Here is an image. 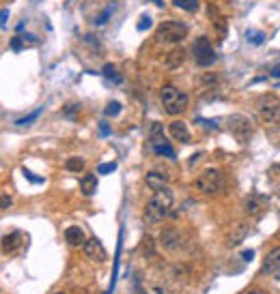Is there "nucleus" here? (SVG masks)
Listing matches in <instances>:
<instances>
[{
  "label": "nucleus",
  "mask_w": 280,
  "mask_h": 294,
  "mask_svg": "<svg viewBox=\"0 0 280 294\" xmlns=\"http://www.w3.org/2000/svg\"><path fill=\"white\" fill-rule=\"evenodd\" d=\"M24 234L22 232H11V234H5L3 236V253H15L20 249V245L24 243L22 241Z\"/></svg>",
  "instance_id": "2eb2a0df"
},
{
  "label": "nucleus",
  "mask_w": 280,
  "mask_h": 294,
  "mask_svg": "<svg viewBox=\"0 0 280 294\" xmlns=\"http://www.w3.org/2000/svg\"><path fill=\"white\" fill-rule=\"evenodd\" d=\"M151 149L155 155H160V157H168V159H175V151H173V146H170L166 142V137L164 133H162V125L160 123H153L151 125Z\"/></svg>",
  "instance_id": "0eeeda50"
},
{
  "label": "nucleus",
  "mask_w": 280,
  "mask_h": 294,
  "mask_svg": "<svg viewBox=\"0 0 280 294\" xmlns=\"http://www.w3.org/2000/svg\"><path fill=\"white\" fill-rule=\"evenodd\" d=\"M168 133H170L173 140L181 142V144H190V142H192V135H190V129L185 127L183 121H173V123H170L168 125Z\"/></svg>",
  "instance_id": "9b49d317"
},
{
  "label": "nucleus",
  "mask_w": 280,
  "mask_h": 294,
  "mask_svg": "<svg viewBox=\"0 0 280 294\" xmlns=\"http://www.w3.org/2000/svg\"><path fill=\"white\" fill-rule=\"evenodd\" d=\"M99 129H102V135H104V137L110 135V127H108V123H106V121L99 123Z\"/></svg>",
  "instance_id": "c9c22d12"
},
{
  "label": "nucleus",
  "mask_w": 280,
  "mask_h": 294,
  "mask_svg": "<svg viewBox=\"0 0 280 294\" xmlns=\"http://www.w3.org/2000/svg\"><path fill=\"white\" fill-rule=\"evenodd\" d=\"M246 39L250 41V43H255V45H261L265 41V34L261 32V30H248L246 32Z\"/></svg>",
  "instance_id": "c85d7f7f"
},
{
  "label": "nucleus",
  "mask_w": 280,
  "mask_h": 294,
  "mask_svg": "<svg viewBox=\"0 0 280 294\" xmlns=\"http://www.w3.org/2000/svg\"><path fill=\"white\" fill-rule=\"evenodd\" d=\"M112 11H114V5H108V7L104 9V11H102V13H99V15L95 17V24H97V26H104L108 20H110Z\"/></svg>",
  "instance_id": "bb28decb"
},
{
  "label": "nucleus",
  "mask_w": 280,
  "mask_h": 294,
  "mask_svg": "<svg viewBox=\"0 0 280 294\" xmlns=\"http://www.w3.org/2000/svg\"><path fill=\"white\" fill-rule=\"evenodd\" d=\"M158 41L162 43H170V45H177V43H181L185 36H188V26L181 24V22H173V20H168V22H162L158 26Z\"/></svg>",
  "instance_id": "39448f33"
},
{
  "label": "nucleus",
  "mask_w": 280,
  "mask_h": 294,
  "mask_svg": "<svg viewBox=\"0 0 280 294\" xmlns=\"http://www.w3.org/2000/svg\"><path fill=\"white\" fill-rule=\"evenodd\" d=\"M185 50L183 48H175L173 52H168V56H166V69L168 71H177L179 67H183V62H185Z\"/></svg>",
  "instance_id": "4468645a"
},
{
  "label": "nucleus",
  "mask_w": 280,
  "mask_h": 294,
  "mask_svg": "<svg viewBox=\"0 0 280 294\" xmlns=\"http://www.w3.org/2000/svg\"><path fill=\"white\" fill-rule=\"evenodd\" d=\"M140 255L144 260H153L158 258V247H155V241L151 236H144L142 243H140Z\"/></svg>",
  "instance_id": "6ab92c4d"
},
{
  "label": "nucleus",
  "mask_w": 280,
  "mask_h": 294,
  "mask_svg": "<svg viewBox=\"0 0 280 294\" xmlns=\"http://www.w3.org/2000/svg\"><path fill=\"white\" fill-rule=\"evenodd\" d=\"M84 39H86V43H91V45H93V48H95V52H97V54H102V43H99V39H95L93 34H86Z\"/></svg>",
  "instance_id": "473e14b6"
},
{
  "label": "nucleus",
  "mask_w": 280,
  "mask_h": 294,
  "mask_svg": "<svg viewBox=\"0 0 280 294\" xmlns=\"http://www.w3.org/2000/svg\"><path fill=\"white\" fill-rule=\"evenodd\" d=\"M65 241L71 245V247H84L86 243V236H84V230L80 226H69L65 230Z\"/></svg>",
  "instance_id": "ddd939ff"
},
{
  "label": "nucleus",
  "mask_w": 280,
  "mask_h": 294,
  "mask_svg": "<svg viewBox=\"0 0 280 294\" xmlns=\"http://www.w3.org/2000/svg\"><path fill=\"white\" fill-rule=\"evenodd\" d=\"M168 180H170V176H168V174L160 172V170H149V172H147V176H144V182H147V185H149V189H153V191H160V189H164Z\"/></svg>",
  "instance_id": "f8f14e48"
},
{
  "label": "nucleus",
  "mask_w": 280,
  "mask_h": 294,
  "mask_svg": "<svg viewBox=\"0 0 280 294\" xmlns=\"http://www.w3.org/2000/svg\"><path fill=\"white\" fill-rule=\"evenodd\" d=\"M41 112H43V107H37V109H35V112L26 114V116H22V118H17V121H15V125H17V127H24V125H33V123H35V121H37V118L41 116Z\"/></svg>",
  "instance_id": "4be33fe9"
},
{
  "label": "nucleus",
  "mask_w": 280,
  "mask_h": 294,
  "mask_svg": "<svg viewBox=\"0 0 280 294\" xmlns=\"http://www.w3.org/2000/svg\"><path fill=\"white\" fill-rule=\"evenodd\" d=\"M54 294H67V292H54Z\"/></svg>",
  "instance_id": "37998d69"
},
{
  "label": "nucleus",
  "mask_w": 280,
  "mask_h": 294,
  "mask_svg": "<svg viewBox=\"0 0 280 294\" xmlns=\"http://www.w3.org/2000/svg\"><path fill=\"white\" fill-rule=\"evenodd\" d=\"M65 168H67V172H74V174L82 172V170H84V159H80V157H69L67 163H65Z\"/></svg>",
  "instance_id": "5701e85b"
},
{
  "label": "nucleus",
  "mask_w": 280,
  "mask_h": 294,
  "mask_svg": "<svg viewBox=\"0 0 280 294\" xmlns=\"http://www.w3.org/2000/svg\"><path fill=\"white\" fill-rule=\"evenodd\" d=\"M227 127H229V131L237 137V140L241 142H248L252 133H255V129H252V123H250V118L248 116H243V114H235L231 116L229 121H227Z\"/></svg>",
  "instance_id": "6e6552de"
},
{
  "label": "nucleus",
  "mask_w": 280,
  "mask_h": 294,
  "mask_svg": "<svg viewBox=\"0 0 280 294\" xmlns=\"http://www.w3.org/2000/svg\"><path fill=\"white\" fill-rule=\"evenodd\" d=\"M175 206V196L173 191L168 187L160 189V191H153V198L147 202V206H144V213H142V219L144 224H160L162 219H164L170 210Z\"/></svg>",
  "instance_id": "f257e3e1"
},
{
  "label": "nucleus",
  "mask_w": 280,
  "mask_h": 294,
  "mask_svg": "<svg viewBox=\"0 0 280 294\" xmlns=\"http://www.w3.org/2000/svg\"><path fill=\"white\" fill-rule=\"evenodd\" d=\"M198 86H203V88L218 86V76H215V73H205V76H201V80H198Z\"/></svg>",
  "instance_id": "393cba45"
},
{
  "label": "nucleus",
  "mask_w": 280,
  "mask_h": 294,
  "mask_svg": "<svg viewBox=\"0 0 280 294\" xmlns=\"http://www.w3.org/2000/svg\"><path fill=\"white\" fill-rule=\"evenodd\" d=\"M11 196H9V194H3V200H0V208H9V206H11Z\"/></svg>",
  "instance_id": "f704fd0d"
},
{
  "label": "nucleus",
  "mask_w": 280,
  "mask_h": 294,
  "mask_svg": "<svg viewBox=\"0 0 280 294\" xmlns=\"http://www.w3.org/2000/svg\"><path fill=\"white\" fill-rule=\"evenodd\" d=\"M248 294H265V292L259 290V288H255V290H248Z\"/></svg>",
  "instance_id": "79ce46f5"
},
{
  "label": "nucleus",
  "mask_w": 280,
  "mask_h": 294,
  "mask_svg": "<svg viewBox=\"0 0 280 294\" xmlns=\"http://www.w3.org/2000/svg\"><path fill=\"white\" fill-rule=\"evenodd\" d=\"M241 258H243V260H246V262H250L252 258H255V251H252V249H246V251H243V253H241Z\"/></svg>",
  "instance_id": "4c0bfd02"
},
{
  "label": "nucleus",
  "mask_w": 280,
  "mask_h": 294,
  "mask_svg": "<svg viewBox=\"0 0 280 294\" xmlns=\"http://www.w3.org/2000/svg\"><path fill=\"white\" fill-rule=\"evenodd\" d=\"M24 176H26V178H28L30 182H43V178H39V176H33V174H30L28 170H24Z\"/></svg>",
  "instance_id": "e433bc0d"
},
{
  "label": "nucleus",
  "mask_w": 280,
  "mask_h": 294,
  "mask_svg": "<svg viewBox=\"0 0 280 294\" xmlns=\"http://www.w3.org/2000/svg\"><path fill=\"white\" fill-rule=\"evenodd\" d=\"M265 204H267V200H265L263 196H250V198L246 200V213L252 215V217H257V215L263 213Z\"/></svg>",
  "instance_id": "dca6fc26"
},
{
  "label": "nucleus",
  "mask_w": 280,
  "mask_h": 294,
  "mask_svg": "<svg viewBox=\"0 0 280 294\" xmlns=\"http://www.w3.org/2000/svg\"><path fill=\"white\" fill-rule=\"evenodd\" d=\"M102 73L108 78V80H114V82H121V76H119V69H116V65H112V62H108V65H104Z\"/></svg>",
  "instance_id": "a878e982"
},
{
  "label": "nucleus",
  "mask_w": 280,
  "mask_h": 294,
  "mask_svg": "<svg viewBox=\"0 0 280 294\" xmlns=\"http://www.w3.org/2000/svg\"><path fill=\"white\" fill-rule=\"evenodd\" d=\"M272 76H274V78H280V65H278V67L272 71Z\"/></svg>",
  "instance_id": "a19ab883"
},
{
  "label": "nucleus",
  "mask_w": 280,
  "mask_h": 294,
  "mask_svg": "<svg viewBox=\"0 0 280 294\" xmlns=\"http://www.w3.org/2000/svg\"><path fill=\"white\" fill-rule=\"evenodd\" d=\"M78 112H80V103H76V101H71V103L63 105V116L69 118V121H76Z\"/></svg>",
  "instance_id": "b1692460"
},
{
  "label": "nucleus",
  "mask_w": 280,
  "mask_h": 294,
  "mask_svg": "<svg viewBox=\"0 0 280 294\" xmlns=\"http://www.w3.org/2000/svg\"><path fill=\"white\" fill-rule=\"evenodd\" d=\"M151 3H153V5H155V7H160V9H162V7H164V0H151Z\"/></svg>",
  "instance_id": "ea45409f"
},
{
  "label": "nucleus",
  "mask_w": 280,
  "mask_h": 294,
  "mask_svg": "<svg viewBox=\"0 0 280 294\" xmlns=\"http://www.w3.org/2000/svg\"><path fill=\"white\" fill-rule=\"evenodd\" d=\"M160 101H162V107H164V112L170 114V116H177L185 112L188 107V95L181 93L179 88H175L173 84H166L160 88Z\"/></svg>",
  "instance_id": "7ed1b4c3"
},
{
  "label": "nucleus",
  "mask_w": 280,
  "mask_h": 294,
  "mask_svg": "<svg viewBox=\"0 0 280 294\" xmlns=\"http://www.w3.org/2000/svg\"><path fill=\"white\" fill-rule=\"evenodd\" d=\"M7 17H9V9H3V20H0V22H3V28L7 26Z\"/></svg>",
  "instance_id": "58836bf2"
},
{
  "label": "nucleus",
  "mask_w": 280,
  "mask_h": 294,
  "mask_svg": "<svg viewBox=\"0 0 280 294\" xmlns=\"http://www.w3.org/2000/svg\"><path fill=\"white\" fill-rule=\"evenodd\" d=\"M136 28H138V32H144V30H149L151 28V15H140V20H138V24H136Z\"/></svg>",
  "instance_id": "7c9ffc66"
},
{
  "label": "nucleus",
  "mask_w": 280,
  "mask_h": 294,
  "mask_svg": "<svg viewBox=\"0 0 280 294\" xmlns=\"http://www.w3.org/2000/svg\"><path fill=\"white\" fill-rule=\"evenodd\" d=\"M192 52H194V58H196V65L198 67H211L215 62V52H213V45L207 36H198L192 45Z\"/></svg>",
  "instance_id": "423d86ee"
},
{
  "label": "nucleus",
  "mask_w": 280,
  "mask_h": 294,
  "mask_svg": "<svg viewBox=\"0 0 280 294\" xmlns=\"http://www.w3.org/2000/svg\"><path fill=\"white\" fill-rule=\"evenodd\" d=\"M207 13H209V20L213 22V28L218 30L222 36L227 34V17H222L220 11H215V7H213V5L207 7Z\"/></svg>",
  "instance_id": "a211bd4d"
},
{
  "label": "nucleus",
  "mask_w": 280,
  "mask_h": 294,
  "mask_svg": "<svg viewBox=\"0 0 280 294\" xmlns=\"http://www.w3.org/2000/svg\"><path fill=\"white\" fill-rule=\"evenodd\" d=\"M257 112L265 125H278L280 123V99L274 93L261 95L257 99Z\"/></svg>",
  "instance_id": "20e7f679"
},
{
  "label": "nucleus",
  "mask_w": 280,
  "mask_h": 294,
  "mask_svg": "<svg viewBox=\"0 0 280 294\" xmlns=\"http://www.w3.org/2000/svg\"><path fill=\"white\" fill-rule=\"evenodd\" d=\"M121 109H123V105L119 103V101H110V103L106 105L104 114H106V116H116V114H121Z\"/></svg>",
  "instance_id": "c756f323"
},
{
  "label": "nucleus",
  "mask_w": 280,
  "mask_h": 294,
  "mask_svg": "<svg viewBox=\"0 0 280 294\" xmlns=\"http://www.w3.org/2000/svg\"><path fill=\"white\" fill-rule=\"evenodd\" d=\"M246 234H248V226L246 224H235V228L231 230V234H229V245L233 247V245H239L243 238H246Z\"/></svg>",
  "instance_id": "412c9836"
},
{
  "label": "nucleus",
  "mask_w": 280,
  "mask_h": 294,
  "mask_svg": "<svg viewBox=\"0 0 280 294\" xmlns=\"http://www.w3.org/2000/svg\"><path fill=\"white\" fill-rule=\"evenodd\" d=\"M116 170V161H110V163H102L97 168V172L99 174H110V172H114Z\"/></svg>",
  "instance_id": "2f4dec72"
},
{
  "label": "nucleus",
  "mask_w": 280,
  "mask_h": 294,
  "mask_svg": "<svg viewBox=\"0 0 280 294\" xmlns=\"http://www.w3.org/2000/svg\"><path fill=\"white\" fill-rule=\"evenodd\" d=\"M175 7L179 9H183V11H196V7H198V0H173Z\"/></svg>",
  "instance_id": "cd10ccee"
},
{
  "label": "nucleus",
  "mask_w": 280,
  "mask_h": 294,
  "mask_svg": "<svg viewBox=\"0 0 280 294\" xmlns=\"http://www.w3.org/2000/svg\"><path fill=\"white\" fill-rule=\"evenodd\" d=\"M160 243H162V247H164V249L175 251V249H179V247H181L183 236H181V232H179L177 228H164L160 232Z\"/></svg>",
  "instance_id": "1a4fd4ad"
},
{
  "label": "nucleus",
  "mask_w": 280,
  "mask_h": 294,
  "mask_svg": "<svg viewBox=\"0 0 280 294\" xmlns=\"http://www.w3.org/2000/svg\"><path fill=\"white\" fill-rule=\"evenodd\" d=\"M194 187H196L198 194H203V196H218L224 191V187H227V180H224V174L220 170L209 168L194 180Z\"/></svg>",
  "instance_id": "f03ea898"
},
{
  "label": "nucleus",
  "mask_w": 280,
  "mask_h": 294,
  "mask_svg": "<svg viewBox=\"0 0 280 294\" xmlns=\"http://www.w3.org/2000/svg\"><path fill=\"white\" fill-rule=\"evenodd\" d=\"M84 255L88 260H93V262H104L108 255H106V249H104V245H102V241L99 238H86V243H84Z\"/></svg>",
  "instance_id": "9d476101"
},
{
  "label": "nucleus",
  "mask_w": 280,
  "mask_h": 294,
  "mask_svg": "<svg viewBox=\"0 0 280 294\" xmlns=\"http://www.w3.org/2000/svg\"><path fill=\"white\" fill-rule=\"evenodd\" d=\"M278 266H280V247H276V249H272L265 255L261 271H263V273H272L274 269H278Z\"/></svg>",
  "instance_id": "aec40b11"
},
{
  "label": "nucleus",
  "mask_w": 280,
  "mask_h": 294,
  "mask_svg": "<svg viewBox=\"0 0 280 294\" xmlns=\"http://www.w3.org/2000/svg\"><path fill=\"white\" fill-rule=\"evenodd\" d=\"M97 176L95 174H91V172H86L82 178H80V191H82V194L86 196V198H91L95 191H97Z\"/></svg>",
  "instance_id": "f3484780"
},
{
  "label": "nucleus",
  "mask_w": 280,
  "mask_h": 294,
  "mask_svg": "<svg viewBox=\"0 0 280 294\" xmlns=\"http://www.w3.org/2000/svg\"><path fill=\"white\" fill-rule=\"evenodd\" d=\"M11 50L13 52H22L24 50V41L20 39V36H13V39H11Z\"/></svg>",
  "instance_id": "72a5a7b5"
}]
</instances>
